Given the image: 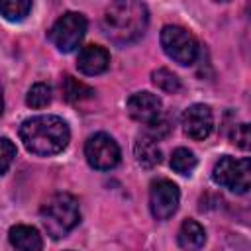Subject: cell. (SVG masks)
Segmentation results:
<instances>
[{"label": "cell", "instance_id": "e0dca14e", "mask_svg": "<svg viewBox=\"0 0 251 251\" xmlns=\"http://www.w3.org/2000/svg\"><path fill=\"white\" fill-rule=\"evenodd\" d=\"M31 10L29 0H2L0 2V14L10 22H22Z\"/></svg>", "mask_w": 251, "mask_h": 251}, {"label": "cell", "instance_id": "30bf717a", "mask_svg": "<svg viewBox=\"0 0 251 251\" xmlns=\"http://www.w3.org/2000/svg\"><path fill=\"white\" fill-rule=\"evenodd\" d=\"M126 106H127L129 116L135 122L145 124V126L157 122L161 118V108H163L161 98L157 94H153V92H147V90L131 94L127 98V104Z\"/></svg>", "mask_w": 251, "mask_h": 251}, {"label": "cell", "instance_id": "4fadbf2b", "mask_svg": "<svg viewBox=\"0 0 251 251\" xmlns=\"http://www.w3.org/2000/svg\"><path fill=\"white\" fill-rule=\"evenodd\" d=\"M176 241L186 251H198L206 243V231L196 220H184L178 227Z\"/></svg>", "mask_w": 251, "mask_h": 251}, {"label": "cell", "instance_id": "3957f363", "mask_svg": "<svg viewBox=\"0 0 251 251\" xmlns=\"http://www.w3.org/2000/svg\"><path fill=\"white\" fill-rule=\"evenodd\" d=\"M39 216L47 235H51L53 239H61L78 224L80 210L75 196L67 192H59V194H53L41 206Z\"/></svg>", "mask_w": 251, "mask_h": 251}, {"label": "cell", "instance_id": "5b68a950", "mask_svg": "<svg viewBox=\"0 0 251 251\" xmlns=\"http://www.w3.org/2000/svg\"><path fill=\"white\" fill-rule=\"evenodd\" d=\"M161 47L178 65H192L198 55L196 37L180 25H165L161 29Z\"/></svg>", "mask_w": 251, "mask_h": 251}, {"label": "cell", "instance_id": "7c38bea8", "mask_svg": "<svg viewBox=\"0 0 251 251\" xmlns=\"http://www.w3.org/2000/svg\"><path fill=\"white\" fill-rule=\"evenodd\" d=\"M8 237L16 251H41L43 247V239L33 226H24V224L14 226Z\"/></svg>", "mask_w": 251, "mask_h": 251}, {"label": "cell", "instance_id": "2e32d148", "mask_svg": "<svg viewBox=\"0 0 251 251\" xmlns=\"http://www.w3.org/2000/svg\"><path fill=\"white\" fill-rule=\"evenodd\" d=\"M196 163L198 161H196L194 153L190 149H186V147H178L171 155V169L175 173H178V175H184V176L192 175V171L196 169Z\"/></svg>", "mask_w": 251, "mask_h": 251}, {"label": "cell", "instance_id": "ffe728a7", "mask_svg": "<svg viewBox=\"0 0 251 251\" xmlns=\"http://www.w3.org/2000/svg\"><path fill=\"white\" fill-rule=\"evenodd\" d=\"M16 157V145L8 137H0V175H4Z\"/></svg>", "mask_w": 251, "mask_h": 251}, {"label": "cell", "instance_id": "7402d4cb", "mask_svg": "<svg viewBox=\"0 0 251 251\" xmlns=\"http://www.w3.org/2000/svg\"><path fill=\"white\" fill-rule=\"evenodd\" d=\"M2 108H4V98H2V88H0V114H2Z\"/></svg>", "mask_w": 251, "mask_h": 251}, {"label": "cell", "instance_id": "d6986e66", "mask_svg": "<svg viewBox=\"0 0 251 251\" xmlns=\"http://www.w3.org/2000/svg\"><path fill=\"white\" fill-rule=\"evenodd\" d=\"M51 96H53V90L49 84L45 82H35L29 90H27V96H25V104L31 106V108H43L51 102Z\"/></svg>", "mask_w": 251, "mask_h": 251}, {"label": "cell", "instance_id": "9c48e42d", "mask_svg": "<svg viewBox=\"0 0 251 251\" xmlns=\"http://www.w3.org/2000/svg\"><path fill=\"white\" fill-rule=\"evenodd\" d=\"M214 127V116L210 106L206 104H192L184 110L182 114V129L184 133L194 139V141H202L212 133Z\"/></svg>", "mask_w": 251, "mask_h": 251}, {"label": "cell", "instance_id": "277c9868", "mask_svg": "<svg viewBox=\"0 0 251 251\" xmlns=\"http://www.w3.org/2000/svg\"><path fill=\"white\" fill-rule=\"evenodd\" d=\"M212 178L216 184H220L227 190H233L237 194H245L251 186V161H249V157L235 159V157L224 155L216 163V167L212 171Z\"/></svg>", "mask_w": 251, "mask_h": 251}, {"label": "cell", "instance_id": "8fae6325", "mask_svg": "<svg viewBox=\"0 0 251 251\" xmlns=\"http://www.w3.org/2000/svg\"><path fill=\"white\" fill-rule=\"evenodd\" d=\"M110 65V53L100 47V45H86L80 49L78 53V59H76V67L82 75H88V76H94V75H100L108 69Z\"/></svg>", "mask_w": 251, "mask_h": 251}, {"label": "cell", "instance_id": "44dd1931", "mask_svg": "<svg viewBox=\"0 0 251 251\" xmlns=\"http://www.w3.org/2000/svg\"><path fill=\"white\" fill-rule=\"evenodd\" d=\"M231 141L241 147V149H247L249 147V126L247 124H237L231 127Z\"/></svg>", "mask_w": 251, "mask_h": 251}, {"label": "cell", "instance_id": "5bb4252c", "mask_svg": "<svg viewBox=\"0 0 251 251\" xmlns=\"http://www.w3.org/2000/svg\"><path fill=\"white\" fill-rule=\"evenodd\" d=\"M133 153H135L137 163L145 169L157 167L161 163V149L155 143V139H151L149 135H139L137 137V141L133 145Z\"/></svg>", "mask_w": 251, "mask_h": 251}, {"label": "cell", "instance_id": "52a82bcc", "mask_svg": "<svg viewBox=\"0 0 251 251\" xmlns=\"http://www.w3.org/2000/svg\"><path fill=\"white\" fill-rule=\"evenodd\" d=\"M84 157L90 167L110 171L120 163V147L108 133H94L84 143Z\"/></svg>", "mask_w": 251, "mask_h": 251}, {"label": "cell", "instance_id": "7a4b0ae2", "mask_svg": "<svg viewBox=\"0 0 251 251\" xmlns=\"http://www.w3.org/2000/svg\"><path fill=\"white\" fill-rule=\"evenodd\" d=\"M149 22V12L147 6L141 2L133 0H122V2H112L102 18V27L106 35L118 43V45H127L143 37Z\"/></svg>", "mask_w": 251, "mask_h": 251}, {"label": "cell", "instance_id": "6da1fadb", "mask_svg": "<svg viewBox=\"0 0 251 251\" xmlns=\"http://www.w3.org/2000/svg\"><path fill=\"white\" fill-rule=\"evenodd\" d=\"M20 139L24 147L39 157L61 153L71 139L69 126L59 116H33L20 126Z\"/></svg>", "mask_w": 251, "mask_h": 251}, {"label": "cell", "instance_id": "ac0fdd59", "mask_svg": "<svg viewBox=\"0 0 251 251\" xmlns=\"http://www.w3.org/2000/svg\"><path fill=\"white\" fill-rule=\"evenodd\" d=\"M151 80H153V84H155L159 90H163V92H167V94H175V92L180 90V80H178V76H176L175 73H171L169 69H157V71H153V73H151Z\"/></svg>", "mask_w": 251, "mask_h": 251}, {"label": "cell", "instance_id": "ba28073f", "mask_svg": "<svg viewBox=\"0 0 251 251\" xmlns=\"http://www.w3.org/2000/svg\"><path fill=\"white\" fill-rule=\"evenodd\" d=\"M180 202V190L173 180L161 178L151 184L149 190V208L155 220H169Z\"/></svg>", "mask_w": 251, "mask_h": 251}, {"label": "cell", "instance_id": "9a60e30c", "mask_svg": "<svg viewBox=\"0 0 251 251\" xmlns=\"http://www.w3.org/2000/svg\"><path fill=\"white\" fill-rule=\"evenodd\" d=\"M63 96H65L67 102H73L75 104V102H82L86 98H92L94 96V90L90 86H86L84 82H80V80L73 78L71 75H67L63 78Z\"/></svg>", "mask_w": 251, "mask_h": 251}, {"label": "cell", "instance_id": "8992f818", "mask_svg": "<svg viewBox=\"0 0 251 251\" xmlns=\"http://www.w3.org/2000/svg\"><path fill=\"white\" fill-rule=\"evenodd\" d=\"M86 18L78 12H67L63 14L51 27L49 31V39L53 41V45L63 51V53H71L78 47V43L82 41L84 33H86Z\"/></svg>", "mask_w": 251, "mask_h": 251}]
</instances>
